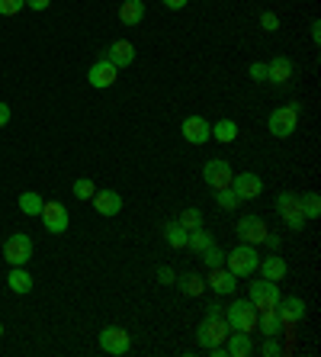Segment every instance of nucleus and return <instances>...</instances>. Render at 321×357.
<instances>
[{"instance_id": "f257e3e1", "label": "nucleus", "mask_w": 321, "mask_h": 357, "mask_svg": "<svg viewBox=\"0 0 321 357\" xmlns=\"http://www.w3.org/2000/svg\"><path fill=\"white\" fill-rule=\"evenodd\" d=\"M228 322H225V312L219 303H212L206 312V319L199 322V332H196V341H199V348H219V344H225V338H228Z\"/></svg>"}, {"instance_id": "f03ea898", "label": "nucleus", "mask_w": 321, "mask_h": 357, "mask_svg": "<svg viewBox=\"0 0 321 357\" xmlns=\"http://www.w3.org/2000/svg\"><path fill=\"white\" fill-rule=\"evenodd\" d=\"M257 264H260V255H257V245H244L241 241L238 248H231L228 255H225V267H228L231 274L238 277H251L257 271Z\"/></svg>"}, {"instance_id": "7ed1b4c3", "label": "nucleus", "mask_w": 321, "mask_h": 357, "mask_svg": "<svg viewBox=\"0 0 321 357\" xmlns=\"http://www.w3.org/2000/svg\"><path fill=\"white\" fill-rule=\"evenodd\" d=\"M299 113H302V103H289V107H276L267 116V129H270L276 139H289V135L299 129Z\"/></svg>"}, {"instance_id": "20e7f679", "label": "nucleus", "mask_w": 321, "mask_h": 357, "mask_svg": "<svg viewBox=\"0 0 321 357\" xmlns=\"http://www.w3.org/2000/svg\"><path fill=\"white\" fill-rule=\"evenodd\" d=\"M225 322H228L231 332H254L257 328V309L251 306V299H235L228 309H225Z\"/></svg>"}, {"instance_id": "39448f33", "label": "nucleus", "mask_w": 321, "mask_h": 357, "mask_svg": "<svg viewBox=\"0 0 321 357\" xmlns=\"http://www.w3.org/2000/svg\"><path fill=\"white\" fill-rule=\"evenodd\" d=\"M3 258H7L10 267H26L29 258H33V238L23 232L10 235V238L3 241Z\"/></svg>"}, {"instance_id": "423d86ee", "label": "nucleus", "mask_w": 321, "mask_h": 357, "mask_svg": "<svg viewBox=\"0 0 321 357\" xmlns=\"http://www.w3.org/2000/svg\"><path fill=\"white\" fill-rule=\"evenodd\" d=\"M39 219H42V225H45V232H52V235L68 232V225H71L68 206H65V203H58V199H49V203H42Z\"/></svg>"}, {"instance_id": "0eeeda50", "label": "nucleus", "mask_w": 321, "mask_h": 357, "mask_svg": "<svg viewBox=\"0 0 321 357\" xmlns=\"http://www.w3.org/2000/svg\"><path fill=\"white\" fill-rule=\"evenodd\" d=\"M276 213H280L283 222H286L292 232H302L305 216H302V206H299V193L283 190L280 197H276Z\"/></svg>"}, {"instance_id": "6e6552de", "label": "nucleus", "mask_w": 321, "mask_h": 357, "mask_svg": "<svg viewBox=\"0 0 321 357\" xmlns=\"http://www.w3.org/2000/svg\"><path fill=\"white\" fill-rule=\"evenodd\" d=\"M251 306L260 312V309H273L276 303H280V283H273V280H257L251 283Z\"/></svg>"}, {"instance_id": "1a4fd4ad", "label": "nucleus", "mask_w": 321, "mask_h": 357, "mask_svg": "<svg viewBox=\"0 0 321 357\" xmlns=\"http://www.w3.org/2000/svg\"><path fill=\"white\" fill-rule=\"evenodd\" d=\"M100 348L107 351V354H113V357H123V354H129V348H132V338H129L125 328L109 325V328L100 332Z\"/></svg>"}, {"instance_id": "9d476101", "label": "nucleus", "mask_w": 321, "mask_h": 357, "mask_svg": "<svg viewBox=\"0 0 321 357\" xmlns=\"http://www.w3.org/2000/svg\"><path fill=\"white\" fill-rule=\"evenodd\" d=\"M231 167H228V161H222V158H212V161H206V167H203V181L209 183V190H225V187H231Z\"/></svg>"}, {"instance_id": "9b49d317", "label": "nucleus", "mask_w": 321, "mask_h": 357, "mask_svg": "<svg viewBox=\"0 0 321 357\" xmlns=\"http://www.w3.org/2000/svg\"><path fill=\"white\" fill-rule=\"evenodd\" d=\"M180 135L189 142V145H206L212 139V123L203 116H187L180 126Z\"/></svg>"}, {"instance_id": "f8f14e48", "label": "nucleus", "mask_w": 321, "mask_h": 357, "mask_svg": "<svg viewBox=\"0 0 321 357\" xmlns=\"http://www.w3.org/2000/svg\"><path fill=\"white\" fill-rule=\"evenodd\" d=\"M116 77H119V68L113 65V61L100 59L91 65V71H87V84L91 87H97V91H107V87H113Z\"/></svg>"}, {"instance_id": "ddd939ff", "label": "nucleus", "mask_w": 321, "mask_h": 357, "mask_svg": "<svg viewBox=\"0 0 321 357\" xmlns=\"http://www.w3.org/2000/svg\"><path fill=\"white\" fill-rule=\"evenodd\" d=\"M235 232H238V238L244 241V245H260L270 229H267V222L260 216H241L238 225H235Z\"/></svg>"}, {"instance_id": "4468645a", "label": "nucleus", "mask_w": 321, "mask_h": 357, "mask_svg": "<svg viewBox=\"0 0 321 357\" xmlns=\"http://www.w3.org/2000/svg\"><path fill=\"white\" fill-rule=\"evenodd\" d=\"M231 190L238 193L241 203H244V199H257L264 193V181L257 174H251V171H247V174H235L231 177Z\"/></svg>"}, {"instance_id": "2eb2a0df", "label": "nucleus", "mask_w": 321, "mask_h": 357, "mask_svg": "<svg viewBox=\"0 0 321 357\" xmlns=\"http://www.w3.org/2000/svg\"><path fill=\"white\" fill-rule=\"evenodd\" d=\"M206 283L212 287L215 293H219V296H225V293L231 296V293L238 290V277L231 274L225 264H222V267H212V271H209V277H206Z\"/></svg>"}, {"instance_id": "dca6fc26", "label": "nucleus", "mask_w": 321, "mask_h": 357, "mask_svg": "<svg viewBox=\"0 0 321 357\" xmlns=\"http://www.w3.org/2000/svg\"><path fill=\"white\" fill-rule=\"evenodd\" d=\"M91 199H93V206H97L100 216L113 219V216H119V213H123V197H119L116 190H97Z\"/></svg>"}, {"instance_id": "f3484780", "label": "nucleus", "mask_w": 321, "mask_h": 357, "mask_svg": "<svg viewBox=\"0 0 321 357\" xmlns=\"http://www.w3.org/2000/svg\"><path fill=\"white\" fill-rule=\"evenodd\" d=\"M107 61H113L116 68H129L135 61V45L129 39H116L113 45L107 49V55H103Z\"/></svg>"}, {"instance_id": "a211bd4d", "label": "nucleus", "mask_w": 321, "mask_h": 357, "mask_svg": "<svg viewBox=\"0 0 321 357\" xmlns=\"http://www.w3.org/2000/svg\"><path fill=\"white\" fill-rule=\"evenodd\" d=\"M276 312H280L283 325H296V322H302V319H305V303L299 296H286V299L280 296V303H276Z\"/></svg>"}, {"instance_id": "6ab92c4d", "label": "nucleus", "mask_w": 321, "mask_h": 357, "mask_svg": "<svg viewBox=\"0 0 321 357\" xmlns=\"http://www.w3.org/2000/svg\"><path fill=\"white\" fill-rule=\"evenodd\" d=\"M292 71H296V68H292V61L286 59V55H276V59L273 61H267V81L270 84H289V77H292Z\"/></svg>"}, {"instance_id": "aec40b11", "label": "nucleus", "mask_w": 321, "mask_h": 357, "mask_svg": "<svg viewBox=\"0 0 321 357\" xmlns=\"http://www.w3.org/2000/svg\"><path fill=\"white\" fill-rule=\"evenodd\" d=\"M257 271L264 274V280H273V283H280L283 277H286V261L280 258V251H273L270 258H260V264H257Z\"/></svg>"}, {"instance_id": "412c9836", "label": "nucleus", "mask_w": 321, "mask_h": 357, "mask_svg": "<svg viewBox=\"0 0 321 357\" xmlns=\"http://www.w3.org/2000/svg\"><path fill=\"white\" fill-rule=\"evenodd\" d=\"M254 351V344H251V335L247 332H228V338H225V354L228 357H247Z\"/></svg>"}, {"instance_id": "4be33fe9", "label": "nucleus", "mask_w": 321, "mask_h": 357, "mask_svg": "<svg viewBox=\"0 0 321 357\" xmlns=\"http://www.w3.org/2000/svg\"><path fill=\"white\" fill-rule=\"evenodd\" d=\"M257 328H260L267 338L283 332V319H280V312H276V306H273V309H260V312H257Z\"/></svg>"}, {"instance_id": "5701e85b", "label": "nucleus", "mask_w": 321, "mask_h": 357, "mask_svg": "<svg viewBox=\"0 0 321 357\" xmlns=\"http://www.w3.org/2000/svg\"><path fill=\"white\" fill-rule=\"evenodd\" d=\"M119 20H123V26H139L145 20V0H123Z\"/></svg>"}, {"instance_id": "b1692460", "label": "nucleus", "mask_w": 321, "mask_h": 357, "mask_svg": "<svg viewBox=\"0 0 321 357\" xmlns=\"http://www.w3.org/2000/svg\"><path fill=\"white\" fill-rule=\"evenodd\" d=\"M7 283H10V290L13 293H19V296H26V293L33 290V277L26 274L23 267H13V271H10V277H7Z\"/></svg>"}, {"instance_id": "393cba45", "label": "nucleus", "mask_w": 321, "mask_h": 357, "mask_svg": "<svg viewBox=\"0 0 321 357\" xmlns=\"http://www.w3.org/2000/svg\"><path fill=\"white\" fill-rule=\"evenodd\" d=\"M212 139L215 142H235L238 139V123L235 119H219V123H212Z\"/></svg>"}, {"instance_id": "a878e982", "label": "nucleus", "mask_w": 321, "mask_h": 357, "mask_svg": "<svg viewBox=\"0 0 321 357\" xmlns=\"http://www.w3.org/2000/svg\"><path fill=\"white\" fill-rule=\"evenodd\" d=\"M212 245H215V238L206 232V229H203V225H199V229H193V232H189V238H187V248H193L196 255H203V251L212 248Z\"/></svg>"}, {"instance_id": "bb28decb", "label": "nucleus", "mask_w": 321, "mask_h": 357, "mask_svg": "<svg viewBox=\"0 0 321 357\" xmlns=\"http://www.w3.org/2000/svg\"><path fill=\"white\" fill-rule=\"evenodd\" d=\"M177 287H180L183 296H203V290H206V280H203L199 274H187V277H180V280H177Z\"/></svg>"}, {"instance_id": "cd10ccee", "label": "nucleus", "mask_w": 321, "mask_h": 357, "mask_svg": "<svg viewBox=\"0 0 321 357\" xmlns=\"http://www.w3.org/2000/svg\"><path fill=\"white\" fill-rule=\"evenodd\" d=\"M164 238H167V245H171V248H187L189 232L183 229L180 222H167L164 225Z\"/></svg>"}, {"instance_id": "c85d7f7f", "label": "nucleus", "mask_w": 321, "mask_h": 357, "mask_svg": "<svg viewBox=\"0 0 321 357\" xmlns=\"http://www.w3.org/2000/svg\"><path fill=\"white\" fill-rule=\"evenodd\" d=\"M299 206H302V216L305 219H318L321 216V197L318 193H302V197H299Z\"/></svg>"}, {"instance_id": "c756f323", "label": "nucleus", "mask_w": 321, "mask_h": 357, "mask_svg": "<svg viewBox=\"0 0 321 357\" xmlns=\"http://www.w3.org/2000/svg\"><path fill=\"white\" fill-rule=\"evenodd\" d=\"M42 203H45V199H42L39 193H33V190L19 193V209H23V216H39V213H42Z\"/></svg>"}, {"instance_id": "7c9ffc66", "label": "nucleus", "mask_w": 321, "mask_h": 357, "mask_svg": "<svg viewBox=\"0 0 321 357\" xmlns=\"http://www.w3.org/2000/svg\"><path fill=\"white\" fill-rule=\"evenodd\" d=\"M215 193V203L225 209V213H231V209H238L241 206V199H238V193L231 190V187H225V190H212Z\"/></svg>"}, {"instance_id": "2f4dec72", "label": "nucleus", "mask_w": 321, "mask_h": 357, "mask_svg": "<svg viewBox=\"0 0 321 357\" xmlns=\"http://www.w3.org/2000/svg\"><path fill=\"white\" fill-rule=\"evenodd\" d=\"M177 222H180L187 232H193V229H199V225H203V213H199L196 206H189V209H183L180 216H177Z\"/></svg>"}, {"instance_id": "473e14b6", "label": "nucleus", "mask_w": 321, "mask_h": 357, "mask_svg": "<svg viewBox=\"0 0 321 357\" xmlns=\"http://www.w3.org/2000/svg\"><path fill=\"white\" fill-rule=\"evenodd\" d=\"M199 258H203V264L212 271V267H222V264H225V251H219V248L212 245V248H206L203 255H199Z\"/></svg>"}, {"instance_id": "72a5a7b5", "label": "nucleus", "mask_w": 321, "mask_h": 357, "mask_svg": "<svg viewBox=\"0 0 321 357\" xmlns=\"http://www.w3.org/2000/svg\"><path fill=\"white\" fill-rule=\"evenodd\" d=\"M93 193H97V183H93L91 177H81V181H75V197L77 199H91Z\"/></svg>"}, {"instance_id": "f704fd0d", "label": "nucleus", "mask_w": 321, "mask_h": 357, "mask_svg": "<svg viewBox=\"0 0 321 357\" xmlns=\"http://www.w3.org/2000/svg\"><path fill=\"white\" fill-rule=\"evenodd\" d=\"M26 7V0H0V17H17Z\"/></svg>"}, {"instance_id": "c9c22d12", "label": "nucleus", "mask_w": 321, "mask_h": 357, "mask_svg": "<svg viewBox=\"0 0 321 357\" xmlns=\"http://www.w3.org/2000/svg\"><path fill=\"white\" fill-rule=\"evenodd\" d=\"M260 354H264V357H276V354H283L280 335H270V338L264 341V348H260Z\"/></svg>"}, {"instance_id": "e433bc0d", "label": "nucleus", "mask_w": 321, "mask_h": 357, "mask_svg": "<svg viewBox=\"0 0 321 357\" xmlns=\"http://www.w3.org/2000/svg\"><path fill=\"white\" fill-rule=\"evenodd\" d=\"M260 26H264L267 33H276V29H280V17H276L273 10H264V13H260Z\"/></svg>"}, {"instance_id": "4c0bfd02", "label": "nucleus", "mask_w": 321, "mask_h": 357, "mask_svg": "<svg viewBox=\"0 0 321 357\" xmlns=\"http://www.w3.org/2000/svg\"><path fill=\"white\" fill-rule=\"evenodd\" d=\"M251 81H267V61H254L251 65Z\"/></svg>"}, {"instance_id": "58836bf2", "label": "nucleus", "mask_w": 321, "mask_h": 357, "mask_svg": "<svg viewBox=\"0 0 321 357\" xmlns=\"http://www.w3.org/2000/svg\"><path fill=\"white\" fill-rule=\"evenodd\" d=\"M157 280H161V283H167V287H171V283H177V277H173V271H171V267H157Z\"/></svg>"}, {"instance_id": "ea45409f", "label": "nucleus", "mask_w": 321, "mask_h": 357, "mask_svg": "<svg viewBox=\"0 0 321 357\" xmlns=\"http://www.w3.org/2000/svg\"><path fill=\"white\" fill-rule=\"evenodd\" d=\"M260 245H267V248H270V251H280V245H283V241H280V235L267 232V235H264V241H260Z\"/></svg>"}, {"instance_id": "a19ab883", "label": "nucleus", "mask_w": 321, "mask_h": 357, "mask_svg": "<svg viewBox=\"0 0 321 357\" xmlns=\"http://www.w3.org/2000/svg\"><path fill=\"white\" fill-rule=\"evenodd\" d=\"M49 3H52V0H26V7L39 10V13H42V10H49Z\"/></svg>"}, {"instance_id": "79ce46f5", "label": "nucleus", "mask_w": 321, "mask_h": 357, "mask_svg": "<svg viewBox=\"0 0 321 357\" xmlns=\"http://www.w3.org/2000/svg\"><path fill=\"white\" fill-rule=\"evenodd\" d=\"M7 123H10V107L7 103H0V129H3Z\"/></svg>"}, {"instance_id": "37998d69", "label": "nucleus", "mask_w": 321, "mask_h": 357, "mask_svg": "<svg viewBox=\"0 0 321 357\" xmlns=\"http://www.w3.org/2000/svg\"><path fill=\"white\" fill-rule=\"evenodd\" d=\"M187 3H189V0H164V7H167V10H183Z\"/></svg>"}, {"instance_id": "c03bdc74", "label": "nucleus", "mask_w": 321, "mask_h": 357, "mask_svg": "<svg viewBox=\"0 0 321 357\" xmlns=\"http://www.w3.org/2000/svg\"><path fill=\"white\" fill-rule=\"evenodd\" d=\"M312 42H315V45H318V42H321V23H318V20H315V23H312Z\"/></svg>"}]
</instances>
